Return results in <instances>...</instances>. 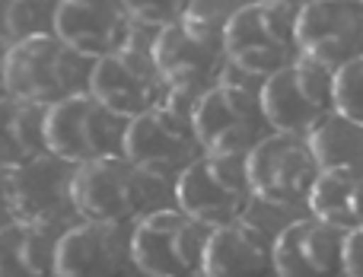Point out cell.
<instances>
[{
    "mask_svg": "<svg viewBox=\"0 0 363 277\" xmlns=\"http://www.w3.org/2000/svg\"><path fill=\"white\" fill-rule=\"evenodd\" d=\"M4 67L10 96L51 108L77 93H89L93 61L67 48L57 35H35L6 48Z\"/></svg>",
    "mask_w": 363,
    "mask_h": 277,
    "instance_id": "obj_1",
    "label": "cell"
},
{
    "mask_svg": "<svg viewBox=\"0 0 363 277\" xmlns=\"http://www.w3.org/2000/svg\"><path fill=\"white\" fill-rule=\"evenodd\" d=\"M191 106L179 96H166L163 106L140 115L128 125L125 157L150 182H179L188 166L204 157L191 125Z\"/></svg>",
    "mask_w": 363,
    "mask_h": 277,
    "instance_id": "obj_2",
    "label": "cell"
},
{
    "mask_svg": "<svg viewBox=\"0 0 363 277\" xmlns=\"http://www.w3.org/2000/svg\"><path fill=\"white\" fill-rule=\"evenodd\" d=\"M223 42L233 67L258 83L300 61L296 13L271 0H245L226 26Z\"/></svg>",
    "mask_w": 363,
    "mask_h": 277,
    "instance_id": "obj_3",
    "label": "cell"
},
{
    "mask_svg": "<svg viewBox=\"0 0 363 277\" xmlns=\"http://www.w3.org/2000/svg\"><path fill=\"white\" fill-rule=\"evenodd\" d=\"M191 125L204 153L249 157L271 131L262 106V86L220 83L191 106Z\"/></svg>",
    "mask_w": 363,
    "mask_h": 277,
    "instance_id": "obj_4",
    "label": "cell"
},
{
    "mask_svg": "<svg viewBox=\"0 0 363 277\" xmlns=\"http://www.w3.org/2000/svg\"><path fill=\"white\" fill-rule=\"evenodd\" d=\"M153 61L169 96H179L185 102H198L204 93L220 86L230 67L223 32L194 26L188 19L157 32Z\"/></svg>",
    "mask_w": 363,
    "mask_h": 277,
    "instance_id": "obj_5",
    "label": "cell"
},
{
    "mask_svg": "<svg viewBox=\"0 0 363 277\" xmlns=\"http://www.w3.org/2000/svg\"><path fill=\"white\" fill-rule=\"evenodd\" d=\"M128 125L131 121L106 108L93 93H77L48 108L45 118L48 153L67 159L70 166L125 157Z\"/></svg>",
    "mask_w": 363,
    "mask_h": 277,
    "instance_id": "obj_6",
    "label": "cell"
},
{
    "mask_svg": "<svg viewBox=\"0 0 363 277\" xmlns=\"http://www.w3.org/2000/svg\"><path fill=\"white\" fill-rule=\"evenodd\" d=\"M176 201L188 217H194L207 230L245 220L252 201H258L245 172V157L204 153L176 182Z\"/></svg>",
    "mask_w": 363,
    "mask_h": 277,
    "instance_id": "obj_7",
    "label": "cell"
},
{
    "mask_svg": "<svg viewBox=\"0 0 363 277\" xmlns=\"http://www.w3.org/2000/svg\"><path fill=\"white\" fill-rule=\"evenodd\" d=\"M207 239L211 230L182 208L153 210L131 233L134 268L147 277H194L204 268Z\"/></svg>",
    "mask_w": 363,
    "mask_h": 277,
    "instance_id": "obj_8",
    "label": "cell"
},
{
    "mask_svg": "<svg viewBox=\"0 0 363 277\" xmlns=\"http://www.w3.org/2000/svg\"><path fill=\"white\" fill-rule=\"evenodd\" d=\"M262 106L271 131L309 137L335 115V74L300 57L262 83Z\"/></svg>",
    "mask_w": 363,
    "mask_h": 277,
    "instance_id": "obj_9",
    "label": "cell"
},
{
    "mask_svg": "<svg viewBox=\"0 0 363 277\" xmlns=\"http://www.w3.org/2000/svg\"><path fill=\"white\" fill-rule=\"evenodd\" d=\"M245 172L262 204L294 208L300 201H309L322 176V166L306 137L274 131L245 157Z\"/></svg>",
    "mask_w": 363,
    "mask_h": 277,
    "instance_id": "obj_10",
    "label": "cell"
},
{
    "mask_svg": "<svg viewBox=\"0 0 363 277\" xmlns=\"http://www.w3.org/2000/svg\"><path fill=\"white\" fill-rule=\"evenodd\" d=\"M147 195L150 179L128 157L96 159L74 172V208L80 220L121 227L144 210Z\"/></svg>",
    "mask_w": 363,
    "mask_h": 277,
    "instance_id": "obj_11",
    "label": "cell"
},
{
    "mask_svg": "<svg viewBox=\"0 0 363 277\" xmlns=\"http://www.w3.org/2000/svg\"><path fill=\"white\" fill-rule=\"evenodd\" d=\"M89 93L106 108H112L115 115L134 121L140 115L153 112L157 106H163L169 89L160 77L153 51L125 45L121 51H112V55L93 61Z\"/></svg>",
    "mask_w": 363,
    "mask_h": 277,
    "instance_id": "obj_12",
    "label": "cell"
},
{
    "mask_svg": "<svg viewBox=\"0 0 363 277\" xmlns=\"http://www.w3.org/2000/svg\"><path fill=\"white\" fill-rule=\"evenodd\" d=\"M300 57L338 74L363 57V4L357 0H315L296 13Z\"/></svg>",
    "mask_w": 363,
    "mask_h": 277,
    "instance_id": "obj_13",
    "label": "cell"
},
{
    "mask_svg": "<svg viewBox=\"0 0 363 277\" xmlns=\"http://www.w3.org/2000/svg\"><path fill=\"white\" fill-rule=\"evenodd\" d=\"M74 172L67 159L45 153L42 159L10 172L13 179V214L19 223L55 230L77 214L74 208Z\"/></svg>",
    "mask_w": 363,
    "mask_h": 277,
    "instance_id": "obj_14",
    "label": "cell"
},
{
    "mask_svg": "<svg viewBox=\"0 0 363 277\" xmlns=\"http://www.w3.org/2000/svg\"><path fill=\"white\" fill-rule=\"evenodd\" d=\"M55 35L77 55L99 61L131 42L134 19L121 0H57Z\"/></svg>",
    "mask_w": 363,
    "mask_h": 277,
    "instance_id": "obj_15",
    "label": "cell"
},
{
    "mask_svg": "<svg viewBox=\"0 0 363 277\" xmlns=\"http://www.w3.org/2000/svg\"><path fill=\"white\" fill-rule=\"evenodd\" d=\"M131 265V239L115 223L80 220L57 233L55 277H125Z\"/></svg>",
    "mask_w": 363,
    "mask_h": 277,
    "instance_id": "obj_16",
    "label": "cell"
},
{
    "mask_svg": "<svg viewBox=\"0 0 363 277\" xmlns=\"http://www.w3.org/2000/svg\"><path fill=\"white\" fill-rule=\"evenodd\" d=\"M347 233L319 217L294 220L274 239L277 277H341Z\"/></svg>",
    "mask_w": 363,
    "mask_h": 277,
    "instance_id": "obj_17",
    "label": "cell"
},
{
    "mask_svg": "<svg viewBox=\"0 0 363 277\" xmlns=\"http://www.w3.org/2000/svg\"><path fill=\"white\" fill-rule=\"evenodd\" d=\"M274 239L249 220L211 230L201 277H271Z\"/></svg>",
    "mask_w": 363,
    "mask_h": 277,
    "instance_id": "obj_18",
    "label": "cell"
},
{
    "mask_svg": "<svg viewBox=\"0 0 363 277\" xmlns=\"http://www.w3.org/2000/svg\"><path fill=\"white\" fill-rule=\"evenodd\" d=\"M48 108L23 102L16 96L0 99V169L16 172L48 153L45 134Z\"/></svg>",
    "mask_w": 363,
    "mask_h": 277,
    "instance_id": "obj_19",
    "label": "cell"
},
{
    "mask_svg": "<svg viewBox=\"0 0 363 277\" xmlns=\"http://www.w3.org/2000/svg\"><path fill=\"white\" fill-rule=\"evenodd\" d=\"M57 236L29 223L0 227V277H55Z\"/></svg>",
    "mask_w": 363,
    "mask_h": 277,
    "instance_id": "obj_20",
    "label": "cell"
},
{
    "mask_svg": "<svg viewBox=\"0 0 363 277\" xmlns=\"http://www.w3.org/2000/svg\"><path fill=\"white\" fill-rule=\"evenodd\" d=\"M306 204L313 217L345 233L363 227V169H325Z\"/></svg>",
    "mask_w": 363,
    "mask_h": 277,
    "instance_id": "obj_21",
    "label": "cell"
},
{
    "mask_svg": "<svg viewBox=\"0 0 363 277\" xmlns=\"http://www.w3.org/2000/svg\"><path fill=\"white\" fill-rule=\"evenodd\" d=\"M306 140L313 147L315 159H319L322 172L325 169H363V128L354 125L345 115L335 112Z\"/></svg>",
    "mask_w": 363,
    "mask_h": 277,
    "instance_id": "obj_22",
    "label": "cell"
},
{
    "mask_svg": "<svg viewBox=\"0 0 363 277\" xmlns=\"http://www.w3.org/2000/svg\"><path fill=\"white\" fill-rule=\"evenodd\" d=\"M55 16H57V0H13V13H10L13 45L35 35H55Z\"/></svg>",
    "mask_w": 363,
    "mask_h": 277,
    "instance_id": "obj_23",
    "label": "cell"
},
{
    "mask_svg": "<svg viewBox=\"0 0 363 277\" xmlns=\"http://www.w3.org/2000/svg\"><path fill=\"white\" fill-rule=\"evenodd\" d=\"M121 4L128 6L134 23L153 32H163L182 23L191 10V0H121Z\"/></svg>",
    "mask_w": 363,
    "mask_h": 277,
    "instance_id": "obj_24",
    "label": "cell"
},
{
    "mask_svg": "<svg viewBox=\"0 0 363 277\" xmlns=\"http://www.w3.org/2000/svg\"><path fill=\"white\" fill-rule=\"evenodd\" d=\"M335 112L363 128V57L335 74Z\"/></svg>",
    "mask_w": 363,
    "mask_h": 277,
    "instance_id": "obj_25",
    "label": "cell"
},
{
    "mask_svg": "<svg viewBox=\"0 0 363 277\" xmlns=\"http://www.w3.org/2000/svg\"><path fill=\"white\" fill-rule=\"evenodd\" d=\"M239 6L242 4H236V0H191V10H188L185 19L194 26H204V29L226 32V26L236 16Z\"/></svg>",
    "mask_w": 363,
    "mask_h": 277,
    "instance_id": "obj_26",
    "label": "cell"
},
{
    "mask_svg": "<svg viewBox=\"0 0 363 277\" xmlns=\"http://www.w3.org/2000/svg\"><path fill=\"white\" fill-rule=\"evenodd\" d=\"M345 277H363V227L351 230L345 239Z\"/></svg>",
    "mask_w": 363,
    "mask_h": 277,
    "instance_id": "obj_27",
    "label": "cell"
},
{
    "mask_svg": "<svg viewBox=\"0 0 363 277\" xmlns=\"http://www.w3.org/2000/svg\"><path fill=\"white\" fill-rule=\"evenodd\" d=\"M13 220H16V214H13V179L6 169H0V227Z\"/></svg>",
    "mask_w": 363,
    "mask_h": 277,
    "instance_id": "obj_28",
    "label": "cell"
},
{
    "mask_svg": "<svg viewBox=\"0 0 363 277\" xmlns=\"http://www.w3.org/2000/svg\"><path fill=\"white\" fill-rule=\"evenodd\" d=\"M10 13L13 0H0V48H13V32H10Z\"/></svg>",
    "mask_w": 363,
    "mask_h": 277,
    "instance_id": "obj_29",
    "label": "cell"
},
{
    "mask_svg": "<svg viewBox=\"0 0 363 277\" xmlns=\"http://www.w3.org/2000/svg\"><path fill=\"white\" fill-rule=\"evenodd\" d=\"M271 4H277V6H287V10H294V13H300L303 6H309V4H315V0H271Z\"/></svg>",
    "mask_w": 363,
    "mask_h": 277,
    "instance_id": "obj_30",
    "label": "cell"
},
{
    "mask_svg": "<svg viewBox=\"0 0 363 277\" xmlns=\"http://www.w3.org/2000/svg\"><path fill=\"white\" fill-rule=\"evenodd\" d=\"M4 55H6V51L0 48V99H6V96H10V86H6V67H4Z\"/></svg>",
    "mask_w": 363,
    "mask_h": 277,
    "instance_id": "obj_31",
    "label": "cell"
},
{
    "mask_svg": "<svg viewBox=\"0 0 363 277\" xmlns=\"http://www.w3.org/2000/svg\"><path fill=\"white\" fill-rule=\"evenodd\" d=\"M236 4H245V0H236Z\"/></svg>",
    "mask_w": 363,
    "mask_h": 277,
    "instance_id": "obj_32",
    "label": "cell"
},
{
    "mask_svg": "<svg viewBox=\"0 0 363 277\" xmlns=\"http://www.w3.org/2000/svg\"><path fill=\"white\" fill-rule=\"evenodd\" d=\"M357 4H363V0H357Z\"/></svg>",
    "mask_w": 363,
    "mask_h": 277,
    "instance_id": "obj_33",
    "label": "cell"
}]
</instances>
